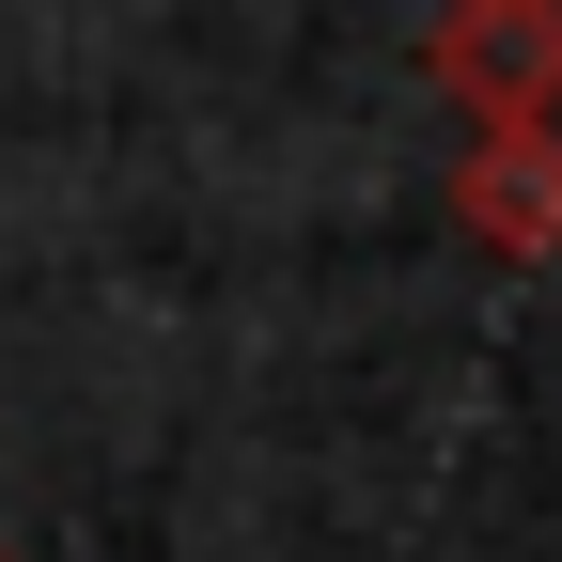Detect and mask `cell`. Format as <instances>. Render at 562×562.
<instances>
[{
  "label": "cell",
  "instance_id": "cell-1",
  "mask_svg": "<svg viewBox=\"0 0 562 562\" xmlns=\"http://www.w3.org/2000/svg\"><path fill=\"white\" fill-rule=\"evenodd\" d=\"M406 63L469 125H562V0H453L406 32Z\"/></svg>",
  "mask_w": 562,
  "mask_h": 562
},
{
  "label": "cell",
  "instance_id": "cell-3",
  "mask_svg": "<svg viewBox=\"0 0 562 562\" xmlns=\"http://www.w3.org/2000/svg\"><path fill=\"white\" fill-rule=\"evenodd\" d=\"M0 562H16V547H0Z\"/></svg>",
  "mask_w": 562,
  "mask_h": 562
},
{
  "label": "cell",
  "instance_id": "cell-2",
  "mask_svg": "<svg viewBox=\"0 0 562 562\" xmlns=\"http://www.w3.org/2000/svg\"><path fill=\"white\" fill-rule=\"evenodd\" d=\"M453 220L501 250V266H547L562 250V125H484L453 157Z\"/></svg>",
  "mask_w": 562,
  "mask_h": 562
}]
</instances>
